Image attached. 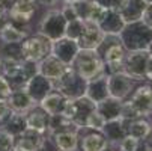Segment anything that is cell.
<instances>
[{
	"label": "cell",
	"instance_id": "obj_32",
	"mask_svg": "<svg viewBox=\"0 0 152 151\" xmlns=\"http://www.w3.org/2000/svg\"><path fill=\"white\" fill-rule=\"evenodd\" d=\"M62 2H65V3H74V2H77V0H62Z\"/></svg>",
	"mask_w": 152,
	"mask_h": 151
},
{
	"label": "cell",
	"instance_id": "obj_15",
	"mask_svg": "<svg viewBox=\"0 0 152 151\" xmlns=\"http://www.w3.org/2000/svg\"><path fill=\"white\" fill-rule=\"evenodd\" d=\"M26 127L35 132H44L47 127V115L45 112H32L26 118Z\"/></svg>",
	"mask_w": 152,
	"mask_h": 151
},
{
	"label": "cell",
	"instance_id": "obj_28",
	"mask_svg": "<svg viewBox=\"0 0 152 151\" xmlns=\"http://www.w3.org/2000/svg\"><path fill=\"white\" fill-rule=\"evenodd\" d=\"M14 3H15V0H0V6L5 9V12H8Z\"/></svg>",
	"mask_w": 152,
	"mask_h": 151
},
{
	"label": "cell",
	"instance_id": "obj_23",
	"mask_svg": "<svg viewBox=\"0 0 152 151\" xmlns=\"http://www.w3.org/2000/svg\"><path fill=\"white\" fill-rule=\"evenodd\" d=\"M60 14L63 15V18L66 21H72V20H77V14H75V9L72 6V3H65L63 9L60 11Z\"/></svg>",
	"mask_w": 152,
	"mask_h": 151
},
{
	"label": "cell",
	"instance_id": "obj_34",
	"mask_svg": "<svg viewBox=\"0 0 152 151\" xmlns=\"http://www.w3.org/2000/svg\"><path fill=\"white\" fill-rule=\"evenodd\" d=\"M0 68H2V59H0Z\"/></svg>",
	"mask_w": 152,
	"mask_h": 151
},
{
	"label": "cell",
	"instance_id": "obj_31",
	"mask_svg": "<svg viewBox=\"0 0 152 151\" xmlns=\"http://www.w3.org/2000/svg\"><path fill=\"white\" fill-rule=\"evenodd\" d=\"M17 2H24V3H35V0H17Z\"/></svg>",
	"mask_w": 152,
	"mask_h": 151
},
{
	"label": "cell",
	"instance_id": "obj_14",
	"mask_svg": "<svg viewBox=\"0 0 152 151\" xmlns=\"http://www.w3.org/2000/svg\"><path fill=\"white\" fill-rule=\"evenodd\" d=\"M124 57H125V50H124V46L119 44V42L112 44L105 50V62L112 67L119 65V63L124 60Z\"/></svg>",
	"mask_w": 152,
	"mask_h": 151
},
{
	"label": "cell",
	"instance_id": "obj_20",
	"mask_svg": "<svg viewBox=\"0 0 152 151\" xmlns=\"http://www.w3.org/2000/svg\"><path fill=\"white\" fill-rule=\"evenodd\" d=\"M14 136L6 133L5 130H0V151H12Z\"/></svg>",
	"mask_w": 152,
	"mask_h": 151
},
{
	"label": "cell",
	"instance_id": "obj_30",
	"mask_svg": "<svg viewBox=\"0 0 152 151\" xmlns=\"http://www.w3.org/2000/svg\"><path fill=\"white\" fill-rule=\"evenodd\" d=\"M5 14H6V12H5V9H3L2 6H0V20L3 18V15H5Z\"/></svg>",
	"mask_w": 152,
	"mask_h": 151
},
{
	"label": "cell",
	"instance_id": "obj_10",
	"mask_svg": "<svg viewBox=\"0 0 152 151\" xmlns=\"http://www.w3.org/2000/svg\"><path fill=\"white\" fill-rule=\"evenodd\" d=\"M8 14L14 23H29L32 15L35 14V3H24L15 0V3L8 11Z\"/></svg>",
	"mask_w": 152,
	"mask_h": 151
},
{
	"label": "cell",
	"instance_id": "obj_19",
	"mask_svg": "<svg viewBox=\"0 0 152 151\" xmlns=\"http://www.w3.org/2000/svg\"><path fill=\"white\" fill-rule=\"evenodd\" d=\"M105 124V118L99 113V112H91L88 115V119H86V125L91 128H96V130H101Z\"/></svg>",
	"mask_w": 152,
	"mask_h": 151
},
{
	"label": "cell",
	"instance_id": "obj_26",
	"mask_svg": "<svg viewBox=\"0 0 152 151\" xmlns=\"http://www.w3.org/2000/svg\"><path fill=\"white\" fill-rule=\"evenodd\" d=\"M142 21L149 29H152V5H146V9L142 15Z\"/></svg>",
	"mask_w": 152,
	"mask_h": 151
},
{
	"label": "cell",
	"instance_id": "obj_13",
	"mask_svg": "<svg viewBox=\"0 0 152 151\" xmlns=\"http://www.w3.org/2000/svg\"><path fill=\"white\" fill-rule=\"evenodd\" d=\"M8 104L14 110H26L32 106V98L26 91L18 89V91H12V94L8 97Z\"/></svg>",
	"mask_w": 152,
	"mask_h": 151
},
{
	"label": "cell",
	"instance_id": "obj_3",
	"mask_svg": "<svg viewBox=\"0 0 152 151\" xmlns=\"http://www.w3.org/2000/svg\"><path fill=\"white\" fill-rule=\"evenodd\" d=\"M66 23L68 21L63 18L60 11H50L44 20L41 21V35L48 38L51 42L65 38V30H66Z\"/></svg>",
	"mask_w": 152,
	"mask_h": 151
},
{
	"label": "cell",
	"instance_id": "obj_8",
	"mask_svg": "<svg viewBox=\"0 0 152 151\" xmlns=\"http://www.w3.org/2000/svg\"><path fill=\"white\" fill-rule=\"evenodd\" d=\"M98 26L105 35H118L125 27V23L122 21V18H121L118 11L105 9V12H104L101 21L98 23Z\"/></svg>",
	"mask_w": 152,
	"mask_h": 151
},
{
	"label": "cell",
	"instance_id": "obj_4",
	"mask_svg": "<svg viewBox=\"0 0 152 151\" xmlns=\"http://www.w3.org/2000/svg\"><path fill=\"white\" fill-rule=\"evenodd\" d=\"M78 73L84 80H92L102 71V62L95 50H80L75 56Z\"/></svg>",
	"mask_w": 152,
	"mask_h": 151
},
{
	"label": "cell",
	"instance_id": "obj_1",
	"mask_svg": "<svg viewBox=\"0 0 152 151\" xmlns=\"http://www.w3.org/2000/svg\"><path fill=\"white\" fill-rule=\"evenodd\" d=\"M121 35L125 44L133 42V49L143 50V47H149L152 44V29H149L142 20L125 24Z\"/></svg>",
	"mask_w": 152,
	"mask_h": 151
},
{
	"label": "cell",
	"instance_id": "obj_33",
	"mask_svg": "<svg viewBox=\"0 0 152 151\" xmlns=\"http://www.w3.org/2000/svg\"><path fill=\"white\" fill-rule=\"evenodd\" d=\"M145 3L146 5H152V0H145Z\"/></svg>",
	"mask_w": 152,
	"mask_h": 151
},
{
	"label": "cell",
	"instance_id": "obj_24",
	"mask_svg": "<svg viewBox=\"0 0 152 151\" xmlns=\"http://www.w3.org/2000/svg\"><path fill=\"white\" fill-rule=\"evenodd\" d=\"M121 150L122 151H136L137 150V139H134L131 136L124 138L121 142Z\"/></svg>",
	"mask_w": 152,
	"mask_h": 151
},
{
	"label": "cell",
	"instance_id": "obj_5",
	"mask_svg": "<svg viewBox=\"0 0 152 151\" xmlns=\"http://www.w3.org/2000/svg\"><path fill=\"white\" fill-rule=\"evenodd\" d=\"M105 39V33L99 29V26L92 21H84V29L80 38L75 41L80 50H95Z\"/></svg>",
	"mask_w": 152,
	"mask_h": 151
},
{
	"label": "cell",
	"instance_id": "obj_9",
	"mask_svg": "<svg viewBox=\"0 0 152 151\" xmlns=\"http://www.w3.org/2000/svg\"><path fill=\"white\" fill-rule=\"evenodd\" d=\"M39 71L42 76L50 80H57L65 73V63L51 55V56H47V59H44V62L41 63Z\"/></svg>",
	"mask_w": 152,
	"mask_h": 151
},
{
	"label": "cell",
	"instance_id": "obj_29",
	"mask_svg": "<svg viewBox=\"0 0 152 151\" xmlns=\"http://www.w3.org/2000/svg\"><path fill=\"white\" fill-rule=\"evenodd\" d=\"M39 2L42 5H54L56 2H59V0H39Z\"/></svg>",
	"mask_w": 152,
	"mask_h": 151
},
{
	"label": "cell",
	"instance_id": "obj_22",
	"mask_svg": "<svg viewBox=\"0 0 152 151\" xmlns=\"http://www.w3.org/2000/svg\"><path fill=\"white\" fill-rule=\"evenodd\" d=\"M12 94V86L9 85V82L6 80V77L0 76V98L8 100V97Z\"/></svg>",
	"mask_w": 152,
	"mask_h": 151
},
{
	"label": "cell",
	"instance_id": "obj_12",
	"mask_svg": "<svg viewBox=\"0 0 152 151\" xmlns=\"http://www.w3.org/2000/svg\"><path fill=\"white\" fill-rule=\"evenodd\" d=\"M26 38V33L20 30L14 23H6L5 26L0 27V39L5 44H20Z\"/></svg>",
	"mask_w": 152,
	"mask_h": 151
},
{
	"label": "cell",
	"instance_id": "obj_7",
	"mask_svg": "<svg viewBox=\"0 0 152 151\" xmlns=\"http://www.w3.org/2000/svg\"><path fill=\"white\" fill-rule=\"evenodd\" d=\"M128 107L134 113L133 116H140V115H149L152 112V88L143 86L140 88L128 103Z\"/></svg>",
	"mask_w": 152,
	"mask_h": 151
},
{
	"label": "cell",
	"instance_id": "obj_21",
	"mask_svg": "<svg viewBox=\"0 0 152 151\" xmlns=\"http://www.w3.org/2000/svg\"><path fill=\"white\" fill-rule=\"evenodd\" d=\"M11 115H12V109L8 104V100L0 98V124H5Z\"/></svg>",
	"mask_w": 152,
	"mask_h": 151
},
{
	"label": "cell",
	"instance_id": "obj_25",
	"mask_svg": "<svg viewBox=\"0 0 152 151\" xmlns=\"http://www.w3.org/2000/svg\"><path fill=\"white\" fill-rule=\"evenodd\" d=\"M95 3H98L101 8L104 9H113V11H118V6H119V2L121 0H94Z\"/></svg>",
	"mask_w": 152,
	"mask_h": 151
},
{
	"label": "cell",
	"instance_id": "obj_6",
	"mask_svg": "<svg viewBox=\"0 0 152 151\" xmlns=\"http://www.w3.org/2000/svg\"><path fill=\"white\" fill-rule=\"evenodd\" d=\"M145 9H146L145 0H121L118 6V12L125 24L140 21Z\"/></svg>",
	"mask_w": 152,
	"mask_h": 151
},
{
	"label": "cell",
	"instance_id": "obj_16",
	"mask_svg": "<svg viewBox=\"0 0 152 151\" xmlns=\"http://www.w3.org/2000/svg\"><path fill=\"white\" fill-rule=\"evenodd\" d=\"M107 147V139L99 135H91L83 141V151H104Z\"/></svg>",
	"mask_w": 152,
	"mask_h": 151
},
{
	"label": "cell",
	"instance_id": "obj_17",
	"mask_svg": "<svg viewBox=\"0 0 152 151\" xmlns=\"http://www.w3.org/2000/svg\"><path fill=\"white\" fill-rule=\"evenodd\" d=\"M56 144L62 151H72L77 147V136L69 132H63L56 136Z\"/></svg>",
	"mask_w": 152,
	"mask_h": 151
},
{
	"label": "cell",
	"instance_id": "obj_27",
	"mask_svg": "<svg viewBox=\"0 0 152 151\" xmlns=\"http://www.w3.org/2000/svg\"><path fill=\"white\" fill-rule=\"evenodd\" d=\"M145 74L148 76V79L152 80V53L149 55L148 57V62H146V68H145Z\"/></svg>",
	"mask_w": 152,
	"mask_h": 151
},
{
	"label": "cell",
	"instance_id": "obj_11",
	"mask_svg": "<svg viewBox=\"0 0 152 151\" xmlns=\"http://www.w3.org/2000/svg\"><path fill=\"white\" fill-rule=\"evenodd\" d=\"M42 144V138L39 135V132L30 130L27 128L26 132L20 133V141H18V150L21 151H36Z\"/></svg>",
	"mask_w": 152,
	"mask_h": 151
},
{
	"label": "cell",
	"instance_id": "obj_18",
	"mask_svg": "<svg viewBox=\"0 0 152 151\" xmlns=\"http://www.w3.org/2000/svg\"><path fill=\"white\" fill-rule=\"evenodd\" d=\"M149 133V124L145 121H136L129 125V136L134 139H143Z\"/></svg>",
	"mask_w": 152,
	"mask_h": 151
},
{
	"label": "cell",
	"instance_id": "obj_2",
	"mask_svg": "<svg viewBox=\"0 0 152 151\" xmlns=\"http://www.w3.org/2000/svg\"><path fill=\"white\" fill-rule=\"evenodd\" d=\"M53 50L51 41L45 36H32L21 42V55L27 62H38L48 56Z\"/></svg>",
	"mask_w": 152,
	"mask_h": 151
}]
</instances>
